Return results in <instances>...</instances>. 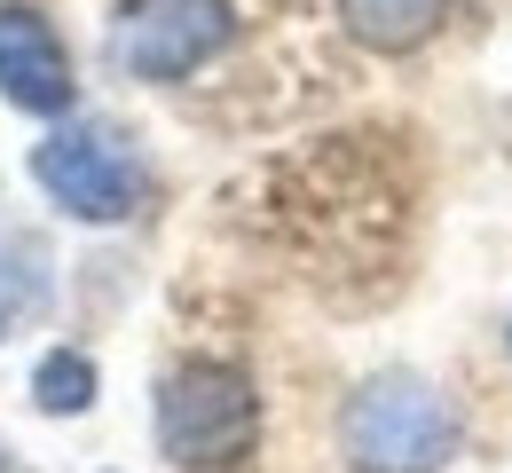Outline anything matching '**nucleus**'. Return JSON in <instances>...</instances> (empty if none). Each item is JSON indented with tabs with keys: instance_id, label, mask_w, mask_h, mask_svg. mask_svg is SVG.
Masks as SVG:
<instances>
[{
	"instance_id": "6",
	"label": "nucleus",
	"mask_w": 512,
	"mask_h": 473,
	"mask_svg": "<svg viewBox=\"0 0 512 473\" xmlns=\"http://www.w3.org/2000/svg\"><path fill=\"white\" fill-rule=\"evenodd\" d=\"M442 16H449V0H339V24H347L363 48H379V56L418 48Z\"/></svg>"
},
{
	"instance_id": "9",
	"label": "nucleus",
	"mask_w": 512,
	"mask_h": 473,
	"mask_svg": "<svg viewBox=\"0 0 512 473\" xmlns=\"http://www.w3.org/2000/svg\"><path fill=\"white\" fill-rule=\"evenodd\" d=\"M505 347H512V324H505Z\"/></svg>"
},
{
	"instance_id": "5",
	"label": "nucleus",
	"mask_w": 512,
	"mask_h": 473,
	"mask_svg": "<svg viewBox=\"0 0 512 473\" xmlns=\"http://www.w3.org/2000/svg\"><path fill=\"white\" fill-rule=\"evenodd\" d=\"M0 95H8L16 111H32V119H64L71 95H79L64 32H56L40 8H24V0L0 8Z\"/></svg>"
},
{
	"instance_id": "3",
	"label": "nucleus",
	"mask_w": 512,
	"mask_h": 473,
	"mask_svg": "<svg viewBox=\"0 0 512 473\" xmlns=\"http://www.w3.org/2000/svg\"><path fill=\"white\" fill-rule=\"evenodd\" d=\"M32 182L64 205L71 221H127L150 174H142V150H134L111 119H71L32 150Z\"/></svg>"
},
{
	"instance_id": "1",
	"label": "nucleus",
	"mask_w": 512,
	"mask_h": 473,
	"mask_svg": "<svg viewBox=\"0 0 512 473\" xmlns=\"http://www.w3.org/2000/svg\"><path fill=\"white\" fill-rule=\"evenodd\" d=\"M339 442H347L355 473H442L457 458V410L434 379L379 371L371 387H355V403L339 418Z\"/></svg>"
},
{
	"instance_id": "2",
	"label": "nucleus",
	"mask_w": 512,
	"mask_h": 473,
	"mask_svg": "<svg viewBox=\"0 0 512 473\" xmlns=\"http://www.w3.org/2000/svg\"><path fill=\"white\" fill-rule=\"evenodd\" d=\"M260 395L237 363H182L158 379V450L182 473H221L253 450Z\"/></svg>"
},
{
	"instance_id": "8",
	"label": "nucleus",
	"mask_w": 512,
	"mask_h": 473,
	"mask_svg": "<svg viewBox=\"0 0 512 473\" xmlns=\"http://www.w3.org/2000/svg\"><path fill=\"white\" fill-rule=\"evenodd\" d=\"M0 473H8V442H0Z\"/></svg>"
},
{
	"instance_id": "7",
	"label": "nucleus",
	"mask_w": 512,
	"mask_h": 473,
	"mask_svg": "<svg viewBox=\"0 0 512 473\" xmlns=\"http://www.w3.org/2000/svg\"><path fill=\"white\" fill-rule=\"evenodd\" d=\"M32 403L48 410V418H79V410L95 403V363H87L79 347L40 355V363H32Z\"/></svg>"
},
{
	"instance_id": "4",
	"label": "nucleus",
	"mask_w": 512,
	"mask_h": 473,
	"mask_svg": "<svg viewBox=\"0 0 512 473\" xmlns=\"http://www.w3.org/2000/svg\"><path fill=\"white\" fill-rule=\"evenodd\" d=\"M229 32H237L229 0H127L111 16V64L127 79L166 87V79H190L197 64H213L229 48Z\"/></svg>"
}]
</instances>
